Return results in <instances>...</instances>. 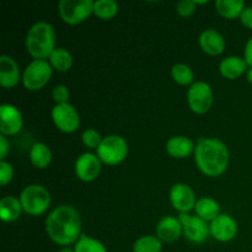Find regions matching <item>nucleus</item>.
I'll list each match as a JSON object with an SVG mask.
<instances>
[{
    "instance_id": "obj_14",
    "label": "nucleus",
    "mask_w": 252,
    "mask_h": 252,
    "mask_svg": "<svg viewBox=\"0 0 252 252\" xmlns=\"http://www.w3.org/2000/svg\"><path fill=\"white\" fill-rule=\"evenodd\" d=\"M209 230H211V235L216 240L220 241V243H228L236 236L238 225L230 216L220 214L212 221L209 225Z\"/></svg>"
},
{
    "instance_id": "obj_6",
    "label": "nucleus",
    "mask_w": 252,
    "mask_h": 252,
    "mask_svg": "<svg viewBox=\"0 0 252 252\" xmlns=\"http://www.w3.org/2000/svg\"><path fill=\"white\" fill-rule=\"evenodd\" d=\"M53 68L44 59H33L22 73V84L27 90L36 91L47 85Z\"/></svg>"
},
{
    "instance_id": "obj_29",
    "label": "nucleus",
    "mask_w": 252,
    "mask_h": 252,
    "mask_svg": "<svg viewBox=\"0 0 252 252\" xmlns=\"http://www.w3.org/2000/svg\"><path fill=\"white\" fill-rule=\"evenodd\" d=\"M102 139L103 138H101L100 133L96 129H93V128H89V129L84 130L83 134H81V140L90 149H97L98 145L102 142Z\"/></svg>"
},
{
    "instance_id": "obj_13",
    "label": "nucleus",
    "mask_w": 252,
    "mask_h": 252,
    "mask_svg": "<svg viewBox=\"0 0 252 252\" xmlns=\"http://www.w3.org/2000/svg\"><path fill=\"white\" fill-rule=\"evenodd\" d=\"M170 202L172 207L181 214L191 211L197 203L193 189L186 184H176L171 187Z\"/></svg>"
},
{
    "instance_id": "obj_9",
    "label": "nucleus",
    "mask_w": 252,
    "mask_h": 252,
    "mask_svg": "<svg viewBox=\"0 0 252 252\" xmlns=\"http://www.w3.org/2000/svg\"><path fill=\"white\" fill-rule=\"evenodd\" d=\"M52 120L58 129L64 133H73L80 126V117L74 107L70 103H59L52 108Z\"/></svg>"
},
{
    "instance_id": "obj_28",
    "label": "nucleus",
    "mask_w": 252,
    "mask_h": 252,
    "mask_svg": "<svg viewBox=\"0 0 252 252\" xmlns=\"http://www.w3.org/2000/svg\"><path fill=\"white\" fill-rule=\"evenodd\" d=\"M171 76L180 85H189L194 80V74L192 69L189 65L182 63H177L172 66Z\"/></svg>"
},
{
    "instance_id": "obj_37",
    "label": "nucleus",
    "mask_w": 252,
    "mask_h": 252,
    "mask_svg": "<svg viewBox=\"0 0 252 252\" xmlns=\"http://www.w3.org/2000/svg\"><path fill=\"white\" fill-rule=\"evenodd\" d=\"M59 252H75V251L71 250V249H69V248H64V249H62Z\"/></svg>"
},
{
    "instance_id": "obj_27",
    "label": "nucleus",
    "mask_w": 252,
    "mask_h": 252,
    "mask_svg": "<svg viewBox=\"0 0 252 252\" xmlns=\"http://www.w3.org/2000/svg\"><path fill=\"white\" fill-rule=\"evenodd\" d=\"M75 252H107V249L101 241L90 236L81 235L74 246Z\"/></svg>"
},
{
    "instance_id": "obj_21",
    "label": "nucleus",
    "mask_w": 252,
    "mask_h": 252,
    "mask_svg": "<svg viewBox=\"0 0 252 252\" xmlns=\"http://www.w3.org/2000/svg\"><path fill=\"white\" fill-rule=\"evenodd\" d=\"M197 217L202 218L206 221H213L217 217L220 216V208H219V203L213 198H209V197H203V198H199L197 201L196 206Z\"/></svg>"
},
{
    "instance_id": "obj_26",
    "label": "nucleus",
    "mask_w": 252,
    "mask_h": 252,
    "mask_svg": "<svg viewBox=\"0 0 252 252\" xmlns=\"http://www.w3.org/2000/svg\"><path fill=\"white\" fill-rule=\"evenodd\" d=\"M117 12L118 4L115 0H96L94 1V14L100 19H112Z\"/></svg>"
},
{
    "instance_id": "obj_2",
    "label": "nucleus",
    "mask_w": 252,
    "mask_h": 252,
    "mask_svg": "<svg viewBox=\"0 0 252 252\" xmlns=\"http://www.w3.org/2000/svg\"><path fill=\"white\" fill-rule=\"evenodd\" d=\"M229 150L217 138H201L194 149V160L198 169L211 177L220 176L229 165Z\"/></svg>"
},
{
    "instance_id": "obj_10",
    "label": "nucleus",
    "mask_w": 252,
    "mask_h": 252,
    "mask_svg": "<svg viewBox=\"0 0 252 252\" xmlns=\"http://www.w3.org/2000/svg\"><path fill=\"white\" fill-rule=\"evenodd\" d=\"M180 221L182 224V230L185 236L189 239L191 243L202 244L207 240V238L211 234L209 225L206 220H203L199 217L189 216L187 213H182L179 216Z\"/></svg>"
},
{
    "instance_id": "obj_24",
    "label": "nucleus",
    "mask_w": 252,
    "mask_h": 252,
    "mask_svg": "<svg viewBox=\"0 0 252 252\" xmlns=\"http://www.w3.org/2000/svg\"><path fill=\"white\" fill-rule=\"evenodd\" d=\"M49 64L57 71H68L73 65V56L65 48H56L49 57Z\"/></svg>"
},
{
    "instance_id": "obj_34",
    "label": "nucleus",
    "mask_w": 252,
    "mask_h": 252,
    "mask_svg": "<svg viewBox=\"0 0 252 252\" xmlns=\"http://www.w3.org/2000/svg\"><path fill=\"white\" fill-rule=\"evenodd\" d=\"M10 150V143L7 140L6 135L0 134V159L4 160L6 158L7 153Z\"/></svg>"
},
{
    "instance_id": "obj_25",
    "label": "nucleus",
    "mask_w": 252,
    "mask_h": 252,
    "mask_svg": "<svg viewBox=\"0 0 252 252\" xmlns=\"http://www.w3.org/2000/svg\"><path fill=\"white\" fill-rule=\"evenodd\" d=\"M162 243L158 236L145 235L133 244V252H161Z\"/></svg>"
},
{
    "instance_id": "obj_23",
    "label": "nucleus",
    "mask_w": 252,
    "mask_h": 252,
    "mask_svg": "<svg viewBox=\"0 0 252 252\" xmlns=\"http://www.w3.org/2000/svg\"><path fill=\"white\" fill-rule=\"evenodd\" d=\"M245 7V2L243 0H217L216 1L217 11L225 19L240 17Z\"/></svg>"
},
{
    "instance_id": "obj_22",
    "label": "nucleus",
    "mask_w": 252,
    "mask_h": 252,
    "mask_svg": "<svg viewBox=\"0 0 252 252\" xmlns=\"http://www.w3.org/2000/svg\"><path fill=\"white\" fill-rule=\"evenodd\" d=\"M30 160L38 169H46L52 161V152L44 143H34L30 150Z\"/></svg>"
},
{
    "instance_id": "obj_12",
    "label": "nucleus",
    "mask_w": 252,
    "mask_h": 252,
    "mask_svg": "<svg viewBox=\"0 0 252 252\" xmlns=\"http://www.w3.org/2000/svg\"><path fill=\"white\" fill-rule=\"evenodd\" d=\"M24 118L19 108L10 103L0 106V132L4 135H15L21 130Z\"/></svg>"
},
{
    "instance_id": "obj_8",
    "label": "nucleus",
    "mask_w": 252,
    "mask_h": 252,
    "mask_svg": "<svg viewBox=\"0 0 252 252\" xmlns=\"http://www.w3.org/2000/svg\"><path fill=\"white\" fill-rule=\"evenodd\" d=\"M187 102L194 113L203 115L211 110L213 105V90L204 81H197L189 86L187 91Z\"/></svg>"
},
{
    "instance_id": "obj_30",
    "label": "nucleus",
    "mask_w": 252,
    "mask_h": 252,
    "mask_svg": "<svg viewBox=\"0 0 252 252\" xmlns=\"http://www.w3.org/2000/svg\"><path fill=\"white\" fill-rule=\"evenodd\" d=\"M14 176V169H12L11 164L5 160L0 161V185L1 186H6Z\"/></svg>"
},
{
    "instance_id": "obj_35",
    "label": "nucleus",
    "mask_w": 252,
    "mask_h": 252,
    "mask_svg": "<svg viewBox=\"0 0 252 252\" xmlns=\"http://www.w3.org/2000/svg\"><path fill=\"white\" fill-rule=\"evenodd\" d=\"M245 61L248 65H250L252 68V37L249 39L245 46Z\"/></svg>"
},
{
    "instance_id": "obj_4",
    "label": "nucleus",
    "mask_w": 252,
    "mask_h": 252,
    "mask_svg": "<svg viewBox=\"0 0 252 252\" xmlns=\"http://www.w3.org/2000/svg\"><path fill=\"white\" fill-rule=\"evenodd\" d=\"M22 209L30 216H39L48 209L51 204V194L46 187L41 185H29L20 194Z\"/></svg>"
},
{
    "instance_id": "obj_7",
    "label": "nucleus",
    "mask_w": 252,
    "mask_h": 252,
    "mask_svg": "<svg viewBox=\"0 0 252 252\" xmlns=\"http://www.w3.org/2000/svg\"><path fill=\"white\" fill-rule=\"evenodd\" d=\"M59 16L69 25H76L94 12L93 0H62L58 4Z\"/></svg>"
},
{
    "instance_id": "obj_17",
    "label": "nucleus",
    "mask_w": 252,
    "mask_h": 252,
    "mask_svg": "<svg viewBox=\"0 0 252 252\" xmlns=\"http://www.w3.org/2000/svg\"><path fill=\"white\" fill-rule=\"evenodd\" d=\"M199 46L204 53L209 54V56H219L224 52L225 41L220 32L209 29L202 32L199 36Z\"/></svg>"
},
{
    "instance_id": "obj_1",
    "label": "nucleus",
    "mask_w": 252,
    "mask_h": 252,
    "mask_svg": "<svg viewBox=\"0 0 252 252\" xmlns=\"http://www.w3.org/2000/svg\"><path fill=\"white\" fill-rule=\"evenodd\" d=\"M46 233L53 243L61 246L76 244L81 236V218L74 207L59 206L46 219Z\"/></svg>"
},
{
    "instance_id": "obj_11",
    "label": "nucleus",
    "mask_w": 252,
    "mask_h": 252,
    "mask_svg": "<svg viewBox=\"0 0 252 252\" xmlns=\"http://www.w3.org/2000/svg\"><path fill=\"white\" fill-rule=\"evenodd\" d=\"M102 169V162L97 155L93 153H84L75 161V175L84 182H91L96 180Z\"/></svg>"
},
{
    "instance_id": "obj_31",
    "label": "nucleus",
    "mask_w": 252,
    "mask_h": 252,
    "mask_svg": "<svg viewBox=\"0 0 252 252\" xmlns=\"http://www.w3.org/2000/svg\"><path fill=\"white\" fill-rule=\"evenodd\" d=\"M196 0H181L177 2L176 11L181 16H191L196 11Z\"/></svg>"
},
{
    "instance_id": "obj_19",
    "label": "nucleus",
    "mask_w": 252,
    "mask_h": 252,
    "mask_svg": "<svg viewBox=\"0 0 252 252\" xmlns=\"http://www.w3.org/2000/svg\"><path fill=\"white\" fill-rule=\"evenodd\" d=\"M246 66H248V63H246L245 58L230 56L226 57L220 62L219 70H220V74L224 78L229 79V80H234V79L240 78L245 73Z\"/></svg>"
},
{
    "instance_id": "obj_5",
    "label": "nucleus",
    "mask_w": 252,
    "mask_h": 252,
    "mask_svg": "<svg viewBox=\"0 0 252 252\" xmlns=\"http://www.w3.org/2000/svg\"><path fill=\"white\" fill-rule=\"evenodd\" d=\"M98 159L106 165H118L127 158L128 144L121 135H107L96 149Z\"/></svg>"
},
{
    "instance_id": "obj_3",
    "label": "nucleus",
    "mask_w": 252,
    "mask_h": 252,
    "mask_svg": "<svg viewBox=\"0 0 252 252\" xmlns=\"http://www.w3.org/2000/svg\"><path fill=\"white\" fill-rule=\"evenodd\" d=\"M26 49L34 59L49 58L56 49V32L53 26L46 21L32 25L26 34Z\"/></svg>"
},
{
    "instance_id": "obj_32",
    "label": "nucleus",
    "mask_w": 252,
    "mask_h": 252,
    "mask_svg": "<svg viewBox=\"0 0 252 252\" xmlns=\"http://www.w3.org/2000/svg\"><path fill=\"white\" fill-rule=\"evenodd\" d=\"M53 100L56 101L57 105L59 103H68L69 100V90L65 85H57L53 88L52 91Z\"/></svg>"
},
{
    "instance_id": "obj_18",
    "label": "nucleus",
    "mask_w": 252,
    "mask_h": 252,
    "mask_svg": "<svg viewBox=\"0 0 252 252\" xmlns=\"http://www.w3.org/2000/svg\"><path fill=\"white\" fill-rule=\"evenodd\" d=\"M196 149V145L189 138L184 135H176L167 140L166 152L170 157L175 159H184L189 157Z\"/></svg>"
},
{
    "instance_id": "obj_36",
    "label": "nucleus",
    "mask_w": 252,
    "mask_h": 252,
    "mask_svg": "<svg viewBox=\"0 0 252 252\" xmlns=\"http://www.w3.org/2000/svg\"><path fill=\"white\" fill-rule=\"evenodd\" d=\"M246 79L252 84V68L249 69L248 73H246Z\"/></svg>"
},
{
    "instance_id": "obj_33",
    "label": "nucleus",
    "mask_w": 252,
    "mask_h": 252,
    "mask_svg": "<svg viewBox=\"0 0 252 252\" xmlns=\"http://www.w3.org/2000/svg\"><path fill=\"white\" fill-rule=\"evenodd\" d=\"M240 21L248 29L252 30V6H246L240 15Z\"/></svg>"
},
{
    "instance_id": "obj_20",
    "label": "nucleus",
    "mask_w": 252,
    "mask_h": 252,
    "mask_svg": "<svg viewBox=\"0 0 252 252\" xmlns=\"http://www.w3.org/2000/svg\"><path fill=\"white\" fill-rule=\"evenodd\" d=\"M22 211L21 202L16 197L6 196L0 201V218L5 223H11L19 219Z\"/></svg>"
},
{
    "instance_id": "obj_16",
    "label": "nucleus",
    "mask_w": 252,
    "mask_h": 252,
    "mask_svg": "<svg viewBox=\"0 0 252 252\" xmlns=\"http://www.w3.org/2000/svg\"><path fill=\"white\" fill-rule=\"evenodd\" d=\"M20 81V69L14 58L2 54L0 57V85L5 89L16 86Z\"/></svg>"
},
{
    "instance_id": "obj_15",
    "label": "nucleus",
    "mask_w": 252,
    "mask_h": 252,
    "mask_svg": "<svg viewBox=\"0 0 252 252\" xmlns=\"http://www.w3.org/2000/svg\"><path fill=\"white\" fill-rule=\"evenodd\" d=\"M182 233V224L176 217L166 216L160 219L157 224V236L161 240V243H175L181 238Z\"/></svg>"
}]
</instances>
